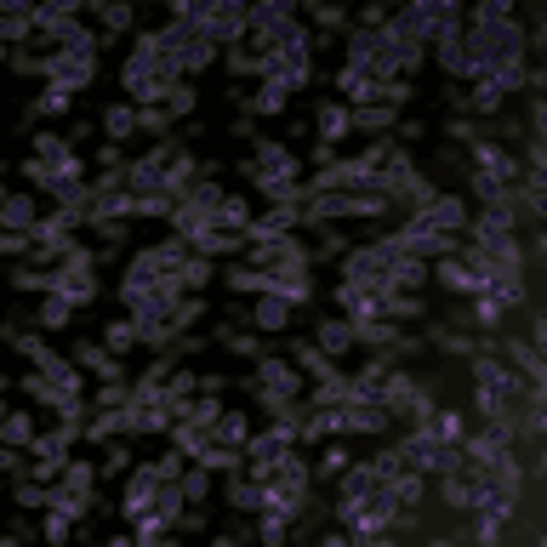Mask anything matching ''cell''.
Wrapping results in <instances>:
<instances>
[{
	"label": "cell",
	"instance_id": "obj_1",
	"mask_svg": "<svg viewBox=\"0 0 547 547\" xmlns=\"http://www.w3.org/2000/svg\"><path fill=\"white\" fill-rule=\"evenodd\" d=\"M194 35H200V40H211V46H223V40L234 46L240 35H252V6H240V0H217L211 18L200 23Z\"/></svg>",
	"mask_w": 547,
	"mask_h": 547
},
{
	"label": "cell",
	"instance_id": "obj_2",
	"mask_svg": "<svg viewBox=\"0 0 547 547\" xmlns=\"http://www.w3.org/2000/svg\"><path fill=\"white\" fill-rule=\"evenodd\" d=\"M462 223H467V206H462V200L433 194V200H422V206L411 211V223H405V228H416V234H457Z\"/></svg>",
	"mask_w": 547,
	"mask_h": 547
},
{
	"label": "cell",
	"instance_id": "obj_3",
	"mask_svg": "<svg viewBox=\"0 0 547 547\" xmlns=\"http://www.w3.org/2000/svg\"><path fill=\"white\" fill-rule=\"evenodd\" d=\"M74 440V428H64V433H35L29 440V457H35V467H29V479H46L52 484L57 474H69V462H64V445Z\"/></svg>",
	"mask_w": 547,
	"mask_h": 547
},
{
	"label": "cell",
	"instance_id": "obj_4",
	"mask_svg": "<svg viewBox=\"0 0 547 547\" xmlns=\"http://www.w3.org/2000/svg\"><path fill=\"white\" fill-rule=\"evenodd\" d=\"M57 296H69L74 308L81 303H91V296H98V274H91V257L86 252H69L64 257V269H57V286H52Z\"/></svg>",
	"mask_w": 547,
	"mask_h": 547
},
{
	"label": "cell",
	"instance_id": "obj_5",
	"mask_svg": "<svg viewBox=\"0 0 547 547\" xmlns=\"http://www.w3.org/2000/svg\"><path fill=\"white\" fill-rule=\"evenodd\" d=\"M166 166H171V149L160 143L154 154H143V160L126 166V189H132V194H160V189H166ZM166 194H171V189H166Z\"/></svg>",
	"mask_w": 547,
	"mask_h": 547
},
{
	"label": "cell",
	"instance_id": "obj_6",
	"mask_svg": "<svg viewBox=\"0 0 547 547\" xmlns=\"http://www.w3.org/2000/svg\"><path fill=\"white\" fill-rule=\"evenodd\" d=\"M342 286H359V291H382L388 286V274H382V262H377V252H348L342 257Z\"/></svg>",
	"mask_w": 547,
	"mask_h": 547
},
{
	"label": "cell",
	"instance_id": "obj_7",
	"mask_svg": "<svg viewBox=\"0 0 547 547\" xmlns=\"http://www.w3.org/2000/svg\"><path fill=\"white\" fill-rule=\"evenodd\" d=\"M154 496H160V467H137V474L126 479V502H120V513H126V519H137V513H149L154 508Z\"/></svg>",
	"mask_w": 547,
	"mask_h": 547
},
{
	"label": "cell",
	"instance_id": "obj_8",
	"mask_svg": "<svg viewBox=\"0 0 547 547\" xmlns=\"http://www.w3.org/2000/svg\"><path fill=\"white\" fill-rule=\"evenodd\" d=\"M291 223H296V206H279V211H269V217H252L240 240H245V245H274V240H286V234H291Z\"/></svg>",
	"mask_w": 547,
	"mask_h": 547
},
{
	"label": "cell",
	"instance_id": "obj_9",
	"mask_svg": "<svg viewBox=\"0 0 547 547\" xmlns=\"http://www.w3.org/2000/svg\"><path fill=\"white\" fill-rule=\"evenodd\" d=\"M388 405H359V399H348L342 405V433H382L388 428Z\"/></svg>",
	"mask_w": 547,
	"mask_h": 547
},
{
	"label": "cell",
	"instance_id": "obj_10",
	"mask_svg": "<svg viewBox=\"0 0 547 547\" xmlns=\"http://www.w3.org/2000/svg\"><path fill=\"white\" fill-rule=\"evenodd\" d=\"M286 23H296L291 0H269V6H252V40H269V35H279Z\"/></svg>",
	"mask_w": 547,
	"mask_h": 547
},
{
	"label": "cell",
	"instance_id": "obj_11",
	"mask_svg": "<svg viewBox=\"0 0 547 547\" xmlns=\"http://www.w3.org/2000/svg\"><path fill=\"white\" fill-rule=\"evenodd\" d=\"M433 445H440V440L428 433V422H416V428H411V440L399 445V462H405V467H416V474H428V462H433Z\"/></svg>",
	"mask_w": 547,
	"mask_h": 547
},
{
	"label": "cell",
	"instance_id": "obj_12",
	"mask_svg": "<svg viewBox=\"0 0 547 547\" xmlns=\"http://www.w3.org/2000/svg\"><path fill=\"white\" fill-rule=\"evenodd\" d=\"M377 467H371V462H348V467H342V484H337V496H354V502H365V496L371 491H377Z\"/></svg>",
	"mask_w": 547,
	"mask_h": 547
},
{
	"label": "cell",
	"instance_id": "obj_13",
	"mask_svg": "<svg viewBox=\"0 0 547 547\" xmlns=\"http://www.w3.org/2000/svg\"><path fill=\"white\" fill-rule=\"evenodd\" d=\"M252 325H257V331H286V325H291V303H286V296H257V308H252Z\"/></svg>",
	"mask_w": 547,
	"mask_h": 547
},
{
	"label": "cell",
	"instance_id": "obj_14",
	"mask_svg": "<svg viewBox=\"0 0 547 547\" xmlns=\"http://www.w3.org/2000/svg\"><path fill=\"white\" fill-rule=\"evenodd\" d=\"M428 433H433V440H445V445H457L467 433V416L457 411V405H433V411H428Z\"/></svg>",
	"mask_w": 547,
	"mask_h": 547
},
{
	"label": "cell",
	"instance_id": "obj_15",
	"mask_svg": "<svg viewBox=\"0 0 547 547\" xmlns=\"http://www.w3.org/2000/svg\"><path fill=\"white\" fill-rule=\"evenodd\" d=\"M474 160H479V171H491V177H502V183L519 177L513 154H508V149H496V143H479V137H474Z\"/></svg>",
	"mask_w": 547,
	"mask_h": 547
},
{
	"label": "cell",
	"instance_id": "obj_16",
	"mask_svg": "<svg viewBox=\"0 0 547 547\" xmlns=\"http://www.w3.org/2000/svg\"><path fill=\"white\" fill-rule=\"evenodd\" d=\"M359 342V331H354V320H325L320 325V354H331V359H342Z\"/></svg>",
	"mask_w": 547,
	"mask_h": 547
},
{
	"label": "cell",
	"instance_id": "obj_17",
	"mask_svg": "<svg viewBox=\"0 0 547 547\" xmlns=\"http://www.w3.org/2000/svg\"><path fill=\"white\" fill-rule=\"evenodd\" d=\"M354 132V108L348 103H320V137L325 143H342Z\"/></svg>",
	"mask_w": 547,
	"mask_h": 547
},
{
	"label": "cell",
	"instance_id": "obj_18",
	"mask_svg": "<svg viewBox=\"0 0 547 547\" xmlns=\"http://www.w3.org/2000/svg\"><path fill=\"white\" fill-rule=\"evenodd\" d=\"M0 223H6L12 234H35V223H40V211H35V200L29 194H12L6 206H0Z\"/></svg>",
	"mask_w": 547,
	"mask_h": 547
},
{
	"label": "cell",
	"instance_id": "obj_19",
	"mask_svg": "<svg viewBox=\"0 0 547 547\" xmlns=\"http://www.w3.org/2000/svg\"><path fill=\"white\" fill-rule=\"evenodd\" d=\"M433 274H440V286H445V291H462V296H474V291H479V279H474V269H467L462 257H445Z\"/></svg>",
	"mask_w": 547,
	"mask_h": 547
},
{
	"label": "cell",
	"instance_id": "obj_20",
	"mask_svg": "<svg viewBox=\"0 0 547 547\" xmlns=\"http://www.w3.org/2000/svg\"><path fill=\"white\" fill-rule=\"evenodd\" d=\"M154 513L177 530L183 525V479H160V496H154Z\"/></svg>",
	"mask_w": 547,
	"mask_h": 547
},
{
	"label": "cell",
	"instance_id": "obj_21",
	"mask_svg": "<svg viewBox=\"0 0 547 547\" xmlns=\"http://www.w3.org/2000/svg\"><path fill=\"white\" fill-rule=\"evenodd\" d=\"M211 440H223V445H234V450H245V440H252V422H245L240 411H223V416H217V428H211Z\"/></svg>",
	"mask_w": 547,
	"mask_h": 547
},
{
	"label": "cell",
	"instance_id": "obj_22",
	"mask_svg": "<svg viewBox=\"0 0 547 547\" xmlns=\"http://www.w3.org/2000/svg\"><path fill=\"white\" fill-rule=\"evenodd\" d=\"M377 46H382V35H377V29H354V35H348V69H371Z\"/></svg>",
	"mask_w": 547,
	"mask_h": 547
},
{
	"label": "cell",
	"instance_id": "obj_23",
	"mask_svg": "<svg viewBox=\"0 0 547 547\" xmlns=\"http://www.w3.org/2000/svg\"><path fill=\"white\" fill-rule=\"evenodd\" d=\"M496 234H513V206H508V200H502V206H491L474 223V240H496Z\"/></svg>",
	"mask_w": 547,
	"mask_h": 547
},
{
	"label": "cell",
	"instance_id": "obj_24",
	"mask_svg": "<svg viewBox=\"0 0 547 547\" xmlns=\"http://www.w3.org/2000/svg\"><path fill=\"white\" fill-rule=\"evenodd\" d=\"M29 29H35V6H6V18H0V35H6L12 46H23Z\"/></svg>",
	"mask_w": 547,
	"mask_h": 547
},
{
	"label": "cell",
	"instance_id": "obj_25",
	"mask_svg": "<svg viewBox=\"0 0 547 547\" xmlns=\"http://www.w3.org/2000/svg\"><path fill=\"white\" fill-rule=\"evenodd\" d=\"M194 462H200V467H211V474H223V467H240L245 457H240L234 445H223V440H206V450H200Z\"/></svg>",
	"mask_w": 547,
	"mask_h": 547
},
{
	"label": "cell",
	"instance_id": "obj_26",
	"mask_svg": "<svg viewBox=\"0 0 547 547\" xmlns=\"http://www.w3.org/2000/svg\"><path fill=\"white\" fill-rule=\"evenodd\" d=\"M433 46H440V52H433V57H440V69H450V74H467V52H462V29H457V35H440V40H433Z\"/></svg>",
	"mask_w": 547,
	"mask_h": 547
},
{
	"label": "cell",
	"instance_id": "obj_27",
	"mask_svg": "<svg viewBox=\"0 0 547 547\" xmlns=\"http://www.w3.org/2000/svg\"><path fill=\"white\" fill-rule=\"evenodd\" d=\"M462 467H467V457H462V440H457V445H445V440L433 445V462H428V474H440V479H445V474H462Z\"/></svg>",
	"mask_w": 547,
	"mask_h": 547
},
{
	"label": "cell",
	"instance_id": "obj_28",
	"mask_svg": "<svg viewBox=\"0 0 547 547\" xmlns=\"http://www.w3.org/2000/svg\"><path fill=\"white\" fill-rule=\"evenodd\" d=\"M81 365H91V371H98V377H108V382L120 377V359H115V348H91V342H81Z\"/></svg>",
	"mask_w": 547,
	"mask_h": 547
},
{
	"label": "cell",
	"instance_id": "obj_29",
	"mask_svg": "<svg viewBox=\"0 0 547 547\" xmlns=\"http://www.w3.org/2000/svg\"><path fill=\"white\" fill-rule=\"evenodd\" d=\"M103 132H108V137H132V132H137V103H115V108L103 115Z\"/></svg>",
	"mask_w": 547,
	"mask_h": 547
},
{
	"label": "cell",
	"instance_id": "obj_30",
	"mask_svg": "<svg viewBox=\"0 0 547 547\" xmlns=\"http://www.w3.org/2000/svg\"><path fill=\"white\" fill-rule=\"evenodd\" d=\"M228 508H240V513H262V484H257V479L228 484Z\"/></svg>",
	"mask_w": 547,
	"mask_h": 547
},
{
	"label": "cell",
	"instance_id": "obj_31",
	"mask_svg": "<svg viewBox=\"0 0 547 547\" xmlns=\"http://www.w3.org/2000/svg\"><path fill=\"white\" fill-rule=\"evenodd\" d=\"M286 98H291V91L279 86V81H262L257 98H252V115H279V108H286Z\"/></svg>",
	"mask_w": 547,
	"mask_h": 547
},
{
	"label": "cell",
	"instance_id": "obj_32",
	"mask_svg": "<svg viewBox=\"0 0 547 547\" xmlns=\"http://www.w3.org/2000/svg\"><path fill=\"white\" fill-rule=\"evenodd\" d=\"M484 81H491V86H496V91H502V98H508V91H519V86L530 81V69H525V64H496L491 74H484Z\"/></svg>",
	"mask_w": 547,
	"mask_h": 547
},
{
	"label": "cell",
	"instance_id": "obj_33",
	"mask_svg": "<svg viewBox=\"0 0 547 547\" xmlns=\"http://www.w3.org/2000/svg\"><path fill=\"white\" fill-rule=\"evenodd\" d=\"M69 308H74L69 296H57V291H52V296L40 303V314H35V320L46 325V331H64V325H69Z\"/></svg>",
	"mask_w": 547,
	"mask_h": 547
},
{
	"label": "cell",
	"instance_id": "obj_34",
	"mask_svg": "<svg viewBox=\"0 0 547 547\" xmlns=\"http://www.w3.org/2000/svg\"><path fill=\"white\" fill-rule=\"evenodd\" d=\"M245 223H252V206H245L240 194H228V200H223V211H217V228H228V234L240 228V234H245Z\"/></svg>",
	"mask_w": 547,
	"mask_h": 547
},
{
	"label": "cell",
	"instance_id": "obj_35",
	"mask_svg": "<svg viewBox=\"0 0 547 547\" xmlns=\"http://www.w3.org/2000/svg\"><path fill=\"white\" fill-rule=\"evenodd\" d=\"M194 388H200V377H194V371H171V382H166V399L177 405V416H183V405L194 399Z\"/></svg>",
	"mask_w": 547,
	"mask_h": 547
},
{
	"label": "cell",
	"instance_id": "obj_36",
	"mask_svg": "<svg viewBox=\"0 0 547 547\" xmlns=\"http://www.w3.org/2000/svg\"><path fill=\"white\" fill-rule=\"evenodd\" d=\"M445 502L457 513H467V508H474V479H467V474H445Z\"/></svg>",
	"mask_w": 547,
	"mask_h": 547
},
{
	"label": "cell",
	"instance_id": "obj_37",
	"mask_svg": "<svg viewBox=\"0 0 547 547\" xmlns=\"http://www.w3.org/2000/svg\"><path fill=\"white\" fill-rule=\"evenodd\" d=\"M183 496H189V502H206L211 496V467H183Z\"/></svg>",
	"mask_w": 547,
	"mask_h": 547
},
{
	"label": "cell",
	"instance_id": "obj_38",
	"mask_svg": "<svg viewBox=\"0 0 547 547\" xmlns=\"http://www.w3.org/2000/svg\"><path fill=\"white\" fill-rule=\"evenodd\" d=\"M0 440L29 450V440H35V422H29V411H12V416H6V428H0Z\"/></svg>",
	"mask_w": 547,
	"mask_h": 547
},
{
	"label": "cell",
	"instance_id": "obj_39",
	"mask_svg": "<svg viewBox=\"0 0 547 547\" xmlns=\"http://www.w3.org/2000/svg\"><path fill=\"white\" fill-rule=\"evenodd\" d=\"M132 342H143V331H137V320H115V325H108V337H103V348L126 354Z\"/></svg>",
	"mask_w": 547,
	"mask_h": 547
},
{
	"label": "cell",
	"instance_id": "obj_40",
	"mask_svg": "<svg viewBox=\"0 0 547 547\" xmlns=\"http://www.w3.org/2000/svg\"><path fill=\"white\" fill-rule=\"evenodd\" d=\"M296 359H303V371H308V377H337V371H331V354H320L314 348V342H303V348H296Z\"/></svg>",
	"mask_w": 547,
	"mask_h": 547
},
{
	"label": "cell",
	"instance_id": "obj_41",
	"mask_svg": "<svg viewBox=\"0 0 547 547\" xmlns=\"http://www.w3.org/2000/svg\"><path fill=\"white\" fill-rule=\"evenodd\" d=\"M211 57H217V46L194 35L189 46H183V74H194V69H206V64H211Z\"/></svg>",
	"mask_w": 547,
	"mask_h": 547
},
{
	"label": "cell",
	"instance_id": "obj_42",
	"mask_svg": "<svg viewBox=\"0 0 547 547\" xmlns=\"http://www.w3.org/2000/svg\"><path fill=\"white\" fill-rule=\"evenodd\" d=\"M474 189H479L484 206H502V200H508V183H502V177H491V171H474Z\"/></svg>",
	"mask_w": 547,
	"mask_h": 547
},
{
	"label": "cell",
	"instance_id": "obj_43",
	"mask_svg": "<svg viewBox=\"0 0 547 547\" xmlns=\"http://www.w3.org/2000/svg\"><path fill=\"white\" fill-rule=\"evenodd\" d=\"M513 18V0H484L474 12V29H491V23H508Z\"/></svg>",
	"mask_w": 547,
	"mask_h": 547
},
{
	"label": "cell",
	"instance_id": "obj_44",
	"mask_svg": "<svg viewBox=\"0 0 547 547\" xmlns=\"http://www.w3.org/2000/svg\"><path fill=\"white\" fill-rule=\"evenodd\" d=\"M69 103H74V91H69V86H46V91H40V103H35V115H64Z\"/></svg>",
	"mask_w": 547,
	"mask_h": 547
},
{
	"label": "cell",
	"instance_id": "obj_45",
	"mask_svg": "<svg viewBox=\"0 0 547 547\" xmlns=\"http://www.w3.org/2000/svg\"><path fill=\"white\" fill-rule=\"evenodd\" d=\"M513 359H519L525 382H542V354H536V342H513Z\"/></svg>",
	"mask_w": 547,
	"mask_h": 547
},
{
	"label": "cell",
	"instance_id": "obj_46",
	"mask_svg": "<svg viewBox=\"0 0 547 547\" xmlns=\"http://www.w3.org/2000/svg\"><path fill=\"white\" fill-rule=\"evenodd\" d=\"M286 530H291V519H286V513L262 508V525H257V536H262V542H274V547H279V542H286Z\"/></svg>",
	"mask_w": 547,
	"mask_h": 547
},
{
	"label": "cell",
	"instance_id": "obj_47",
	"mask_svg": "<svg viewBox=\"0 0 547 547\" xmlns=\"http://www.w3.org/2000/svg\"><path fill=\"white\" fill-rule=\"evenodd\" d=\"M132 525H137V542H160L166 530H171V525H166V519H160V513H154V508H149V513H137Z\"/></svg>",
	"mask_w": 547,
	"mask_h": 547
},
{
	"label": "cell",
	"instance_id": "obj_48",
	"mask_svg": "<svg viewBox=\"0 0 547 547\" xmlns=\"http://www.w3.org/2000/svg\"><path fill=\"white\" fill-rule=\"evenodd\" d=\"M211 274H217V269H211V257H189V262H183V286H189V291H200Z\"/></svg>",
	"mask_w": 547,
	"mask_h": 547
},
{
	"label": "cell",
	"instance_id": "obj_49",
	"mask_svg": "<svg viewBox=\"0 0 547 547\" xmlns=\"http://www.w3.org/2000/svg\"><path fill=\"white\" fill-rule=\"evenodd\" d=\"M474 320L484 331H496V325H502V303H496V296H474Z\"/></svg>",
	"mask_w": 547,
	"mask_h": 547
},
{
	"label": "cell",
	"instance_id": "obj_50",
	"mask_svg": "<svg viewBox=\"0 0 547 547\" xmlns=\"http://www.w3.org/2000/svg\"><path fill=\"white\" fill-rule=\"evenodd\" d=\"M46 542H69V530H74V519H69V513H57V508H46Z\"/></svg>",
	"mask_w": 547,
	"mask_h": 547
},
{
	"label": "cell",
	"instance_id": "obj_51",
	"mask_svg": "<svg viewBox=\"0 0 547 547\" xmlns=\"http://www.w3.org/2000/svg\"><path fill=\"white\" fill-rule=\"evenodd\" d=\"M348 467V445H325V457H320V479H331Z\"/></svg>",
	"mask_w": 547,
	"mask_h": 547
},
{
	"label": "cell",
	"instance_id": "obj_52",
	"mask_svg": "<svg viewBox=\"0 0 547 547\" xmlns=\"http://www.w3.org/2000/svg\"><path fill=\"white\" fill-rule=\"evenodd\" d=\"M474 108H479V115H491V108H502V91H496L491 81H474Z\"/></svg>",
	"mask_w": 547,
	"mask_h": 547
},
{
	"label": "cell",
	"instance_id": "obj_53",
	"mask_svg": "<svg viewBox=\"0 0 547 547\" xmlns=\"http://www.w3.org/2000/svg\"><path fill=\"white\" fill-rule=\"evenodd\" d=\"M371 467H377V479L388 484V479H394V474H399L405 462H399V450H382V457H371Z\"/></svg>",
	"mask_w": 547,
	"mask_h": 547
},
{
	"label": "cell",
	"instance_id": "obj_54",
	"mask_svg": "<svg viewBox=\"0 0 547 547\" xmlns=\"http://www.w3.org/2000/svg\"><path fill=\"white\" fill-rule=\"evenodd\" d=\"M474 536H479V542H502V519H491V513H479V519H474Z\"/></svg>",
	"mask_w": 547,
	"mask_h": 547
},
{
	"label": "cell",
	"instance_id": "obj_55",
	"mask_svg": "<svg viewBox=\"0 0 547 547\" xmlns=\"http://www.w3.org/2000/svg\"><path fill=\"white\" fill-rule=\"evenodd\" d=\"M183 462H189V457H183V450H171V457H160L154 467H160V479H183Z\"/></svg>",
	"mask_w": 547,
	"mask_h": 547
},
{
	"label": "cell",
	"instance_id": "obj_56",
	"mask_svg": "<svg viewBox=\"0 0 547 547\" xmlns=\"http://www.w3.org/2000/svg\"><path fill=\"white\" fill-rule=\"evenodd\" d=\"M132 18H137V12H132V6H108V12H103V23H108V29H126Z\"/></svg>",
	"mask_w": 547,
	"mask_h": 547
},
{
	"label": "cell",
	"instance_id": "obj_57",
	"mask_svg": "<svg viewBox=\"0 0 547 547\" xmlns=\"http://www.w3.org/2000/svg\"><path fill=\"white\" fill-rule=\"evenodd\" d=\"M91 479H98V474H91L86 462H69V484H81V491H91Z\"/></svg>",
	"mask_w": 547,
	"mask_h": 547
},
{
	"label": "cell",
	"instance_id": "obj_58",
	"mask_svg": "<svg viewBox=\"0 0 547 547\" xmlns=\"http://www.w3.org/2000/svg\"><path fill=\"white\" fill-rule=\"evenodd\" d=\"M132 394H137V388H120V382H108V388H103V399H98V405H120V399H132Z\"/></svg>",
	"mask_w": 547,
	"mask_h": 547
},
{
	"label": "cell",
	"instance_id": "obj_59",
	"mask_svg": "<svg viewBox=\"0 0 547 547\" xmlns=\"http://www.w3.org/2000/svg\"><path fill=\"white\" fill-rule=\"evenodd\" d=\"M189 108H194V91H189V86L171 91V115H189Z\"/></svg>",
	"mask_w": 547,
	"mask_h": 547
},
{
	"label": "cell",
	"instance_id": "obj_60",
	"mask_svg": "<svg viewBox=\"0 0 547 547\" xmlns=\"http://www.w3.org/2000/svg\"><path fill=\"white\" fill-rule=\"evenodd\" d=\"M108 474H126V445H108Z\"/></svg>",
	"mask_w": 547,
	"mask_h": 547
}]
</instances>
